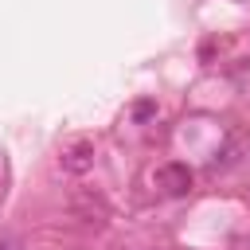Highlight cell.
Wrapping results in <instances>:
<instances>
[{
    "mask_svg": "<svg viewBox=\"0 0 250 250\" xmlns=\"http://www.w3.org/2000/svg\"><path fill=\"white\" fill-rule=\"evenodd\" d=\"M62 172H70V176H82V172H90L94 168V145L90 141H74V145H66L62 148Z\"/></svg>",
    "mask_w": 250,
    "mask_h": 250,
    "instance_id": "1",
    "label": "cell"
},
{
    "mask_svg": "<svg viewBox=\"0 0 250 250\" xmlns=\"http://www.w3.org/2000/svg\"><path fill=\"white\" fill-rule=\"evenodd\" d=\"M156 180H160V188L168 195H188L191 191V168L188 164H164L156 172Z\"/></svg>",
    "mask_w": 250,
    "mask_h": 250,
    "instance_id": "2",
    "label": "cell"
},
{
    "mask_svg": "<svg viewBox=\"0 0 250 250\" xmlns=\"http://www.w3.org/2000/svg\"><path fill=\"white\" fill-rule=\"evenodd\" d=\"M0 250H20V246H16L12 238H0Z\"/></svg>",
    "mask_w": 250,
    "mask_h": 250,
    "instance_id": "5",
    "label": "cell"
},
{
    "mask_svg": "<svg viewBox=\"0 0 250 250\" xmlns=\"http://www.w3.org/2000/svg\"><path fill=\"white\" fill-rule=\"evenodd\" d=\"M74 211H78V219H82L86 227H102L105 215H109L105 203H102V199H90V195H78V199H74Z\"/></svg>",
    "mask_w": 250,
    "mask_h": 250,
    "instance_id": "3",
    "label": "cell"
},
{
    "mask_svg": "<svg viewBox=\"0 0 250 250\" xmlns=\"http://www.w3.org/2000/svg\"><path fill=\"white\" fill-rule=\"evenodd\" d=\"M133 113H137V117H148V113H152V102H141V105H137Z\"/></svg>",
    "mask_w": 250,
    "mask_h": 250,
    "instance_id": "4",
    "label": "cell"
}]
</instances>
